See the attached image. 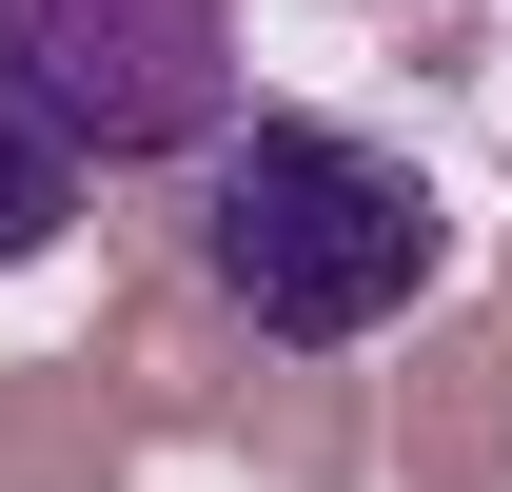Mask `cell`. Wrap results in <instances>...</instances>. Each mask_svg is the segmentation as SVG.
Here are the masks:
<instances>
[{
	"mask_svg": "<svg viewBox=\"0 0 512 492\" xmlns=\"http://www.w3.org/2000/svg\"><path fill=\"white\" fill-rule=\"evenodd\" d=\"M178 256L197 296L276 355H355L453 276V197L355 119H217L178 158Z\"/></svg>",
	"mask_w": 512,
	"mask_h": 492,
	"instance_id": "obj_1",
	"label": "cell"
},
{
	"mask_svg": "<svg viewBox=\"0 0 512 492\" xmlns=\"http://www.w3.org/2000/svg\"><path fill=\"white\" fill-rule=\"evenodd\" d=\"M60 237H79V138L40 99H0V276H40Z\"/></svg>",
	"mask_w": 512,
	"mask_h": 492,
	"instance_id": "obj_3",
	"label": "cell"
},
{
	"mask_svg": "<svg viewBox=\"0 0 512 492\" xmlns=\"http://www.w3.org/2000/svg\"><path fill=\"white\" fill-rule=\"evenodd\" d=\"M0 99H40L79 178L197 158L237 119V0H0Z\"/></svg>",
	"mask_w": 512,
	"mask_h": 492,
	"instance_id": "obj_2",
	"label": "cell"
}]
</instances>
